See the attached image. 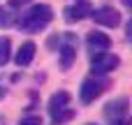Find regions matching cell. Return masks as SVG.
I'll return each mask as SVG.
<instances>
[{
	"label": "cell",
	"instance_id": "6da1fadb",
	"mask_svg": "<svg viewBox=\"0 0 132 125\" xmlns=\"http://www.w3.org/2000/svg\"><path fill=\"white\" fill-rule=\"evenodd\" d=\"M51 19H53V9L49 5H32L26 14H21L19 28H23L26 32H39L51 23Z\"/></svg>",
	"mask_w": 132,
	"mask_h": 125
},
{
	"label": "cell",
	"instance_id": "7a4b0ae2",
	"mask_svg": "<svg viewBox=\"0 0 132 125\" xmlns=\"http://www.w3.org/2000/svg\"><path fill=\"white\" fill-rule=\"evenodd\" d=\"M70 102H72V95L67 90H58L49 97V116L53 125H63L74 118V109H70Z\"/></svg>",
	"mask_w": 132,
	"mask_h": 125
},
{
	"label": "cell",
	"instance_id": "3957f363",
	"mask_svg": "<svg viewBox=\"0 0 132 125\" xmlns=\"http://www.w3.org/2000/svg\"><path fill=\"white\" fill-rule=\"evenodd\" d=\"M107 88H109V81H107V79H102L100 74H93V77H88V79H84V81H81L79 100H81L84 104H90V102H95V100H97Z\"/></svg>",
	"mask_w": 132,
	"mask_h": 125
},
{
	"label": "cell",
	"instance_id": "277c9868",
	"mask_svg": "<svg viewBox=\"0 0 132 125\" xmlns=\"http://www.w3.org/2000/svg\"><path fill=\"white\" fill-rule=\"evenodd\" d=\"M118 65H121V58H118L116 53H109V51L93 53V58H90V72H93V74H100V77L114 72Z\"/></svg>",
	"mask_w": 132,
	"mask_h": 125
},
{
	"label": "cell",
	"instance_id": "5b68a950",
	"mask_svg": "<svg viewBox=\"0 0 132 125\" xmlns=\"http://www.w3.org/2000/svg\"><path fill=\"white\" fill-rule=\"evenodd\" d=\"M74 58H77V37L72 32H65L63 35V44H60V67L70 70Z\"/></svg>",
	"mask_w": 132,
	"mask_h": 125
},
{
	"label": "cell",
	"instance_id": "8992f818",
	"mask_svg": "<svg viewBox=\"0 0 132 125\" xmlns=\"http://www.w3.org/2000/svg\"><path fill=\"white\" fill-rule=\"evenodd\" d=\"M90 12H93L90 2H88V0H79L77 5H70V7L63 9V19H65L67 23H77V21L90 16Z\"/></svg>",
	"mask_w": 132,
	"mask_h": 125
},
{
	"label": "cell",
	"instance_id": "52a82bcc",
	"mask_svg": "<svg viewBox=\"0 0 132 125\" xmlns=\"http://www.w3.org/2000/svg\"><path fill=\"white\" fill-rule=\"evenodd\" d=\"M90 16H93L95 23L107 26V28H116V26L121 23V14H118V9H114V7H100V9H93Z\"/></svg>",
	"mask_w": 132,
	"mask_h": 125
},
{
	"label": "cell",
	"instance_id": "ba28073f",
	"mask_svg": "<svg viewBox=\"0 0 132 125\" xmlns=\"http://www.w3.org/2000/svg\"><path fill=\"white\" fill-rule=\"evenodd\" d=\"M128 104H130V100L125 97V95H121V97H116V100H111V102H107V107H104V116L109 118V121H121V118H128Z\"/></svg>",
	"mask_w": 132,
	"mask_h": 125
},
{
	"label": "cell",
	"instance_id": "9c48e42d",
	"mask_svg": "<svg viewBox=\"0 0 132 125\" xmlns=\"http://www.w3.org/2000/svg\"><path fill=\"white\" fill-rule=\"evenodd\" d=\"M86 46H88L90 53H102V51H109L111 39H109V35H104V32H100V30H93V32H88V37H86Z\"/></svg>",
	"mask_w": 132,
	"mask_h": 125
},
{
	"label": "cell",
	"instance_id": "30bf717a",
	"mask_svg": "<svg viewBox=\"0 0 132 125\" xmlns=\"http://www.w3.org/2000/svg\"><path fill=\"white\" fill-rule=\"evenodd\" d=\"M35 51H37V46H35V42H23V44L19 46V51H16V56H14V60H16V65H19V67H28V65L32 63V58H35Z\"/></svg>",
	"mask_w": 132,
	"mask_h": 125
},
{
	"label": "cell",
	"instance_id": "8fae6325",
	"mask_svg": "<svg viewBox=\"0 0 132 125\" xmlns=\"http://www.w3.org/2000/svg\"><path fill=\"white\" fill-rule=\"evenodd\" d=\"M12 58V42L9 37H0V67H5Z\"/></svg>",
	"mask_w": 132,
	"mask_h": 125
},
{
	"label": "cell",
	"instance_id": "7c38bea8",
	"mask_svg": "<svg viewBox=\"0 0 132 125\" xmlns=\"http://www.w3.org/2000/svg\"><path fill=\"white\" fill-rule=\"evenodd\" d=\"M19 125H42V116H37V114H28V116H21Z\"/></svg>",
	"mask_w": 132,
	"mask_h": 125
},
{
	"label": "cell",
	"instance_id": "4fadbf2b",
	"mask_svg": "<svg viewBox=\"0 0 132 125\" xmlns=\"http://www.w3.org/2000/svg\"><path fill=\"white\" fill-rule=\"evenodd\" d=\"M14 23V14L9 9H0V26H12Z\"/></svg>",
	"mask_w": 132,
	"mask_h": 125
},
{
	"label": "cell",
	"instance_id": "5bb4252c",
	"mask_svg": "<svg viewBox=\"0 0 132 125\" xmlns=\"http://www.w3.org/2000/svg\"><path fill=\"white\" fill-rule=\"evenodd\" d=\"M9 2V7H23V5H28L30 0H7Z\"/></svg>",
	"mask_w": 132,
	"mask_h": 125
},
{
	"label": "cell",
	"instance_id": "9a60e30c",
	"mask_svg": "<svg viewBox=\"0 0 132 125\" xmlns=\"http://www.w3.org/2000/svg\"><path fill=\"white\" fill-rule=\"evenodd\" d=\"M111 125H128V118H121V121H111Z\"/></svg>",
	"mask_w": 132,
	"mask_h": 125
},
{
	"label": "cell",
	"instance_id": "2e32d148",
	"mask_svg": "<svg viewBox=\"0 0 132 125\" xmlns=\"http://www.w3.org/2000/svg\"><path fill=\"white\" fill-rule=\"evenodd\" d=\"M88 125H93V123H88Z\"/></svg>",
	"mask_w": 132,
	"mask_h": 125
}]
</instances>
